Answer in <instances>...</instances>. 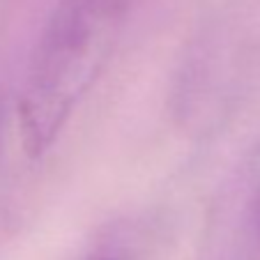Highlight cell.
Instances as JSON below:
<instances>
[{"label":"cell","instance_id":"6da1fadb","mask_svg":"<svg viewBox=\"0 0 260 260\" xmlns=\"http://www.w3.org/2000/svg\"><path fill=\"white\" fill-rule=\"evenodd\" d=\"M136 0H60L40 37L19 102L23 145L40 157L108 62Z\"/></svg>","mask_w":260,"mask_h":260},{"label":"cell","instance_id":"7a4b0ae2","mask_svg":"<svg viewBox=\"0 0 260 260\" xmlns=\"http://www.w3.org/2000/svg\"><path fill=\"white\" fill-rule=\"evenodd\" d=\"M253 226L260 237V184H258V191H255V198H253Z\"/></svg>","mask_w":260,"mask_h":260},{"label":"cell","instance_id":"3957f363","mask_svg":"<svg viewBox=\"0 0 260 260\" xmlns=\"http://www.w3.org/2000/svg\"><path fill=\"white\" fill-rule=\"evenodd\" d=\"M97 260H118V258H97Z\"/></svg>","mask_w":260,"mask_h":260}]
</instances>
